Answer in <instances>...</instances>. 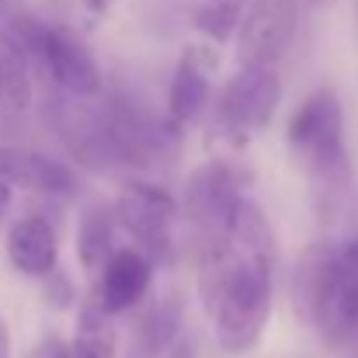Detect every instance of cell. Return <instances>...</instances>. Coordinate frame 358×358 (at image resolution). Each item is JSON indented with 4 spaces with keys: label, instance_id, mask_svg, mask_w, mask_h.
I'll list each match as a JSON object with an SVG mask.
<instances>
[{
    "label": "cell",
    "instance_id": "cell-1",
    "mask_svg": "<svg viewBox=\"0 0 358 358\" xmlns=\"http://www.w3.org/2000/svg\"><path fill=\"white\" fill-rule=\"evenodd\" d=\"M209 278L220 348L227 355L250 352L271 313V230L261 209L247 199L213 250Z\"/></svg>",
    "mask_w": 358,
    "mask_h": 358
},
{
    "label": "cell",
    "instance_id": "cell-2",
    "mask_svg": "<svg viewBox=\"0 0 358 358\" xmlns=\"http://www.w3.org/2000/svg\"><path fill=\"white\" fill-rule=\"evenodd\" d=\"M303 306L324 341L345 345L358 334V237L341 250L310 257L303 268Z\"/></svg>",
    "mask_w": 358,
    "mask_h": 358
},
{
    "label": "cell",
    "instance_id": "cell-3",
    "mask_svg": "<svg viewBox=\"0 0 358 358\" xmlns=\"http://www.w3.org/2000/svg\"><path fill=\"white\" fill-rule=\"evenodd\" d=\"M285 136H289V150L310 174L331 181V174L345 167V115L331 87L313 91L292 112Z\"/></svg>",
    "mask_w": 358,
    "mask_h": 358
},
{
    "label": "cell",
    "instance_id": "cell-4",
    "mask_svg": "<svg viewBox=\"0 0 358 358\" xmlns=\"http://www.w3.org/2000/svg\"><path fill=\"white\" fill-rule=\"evenodd\" d=\"M21 45L38 59V66L52 77V84L66 91L70 98H94L101 91V70L91 49L70 31L49 28V24H24Z\"/></svg>",
    "mask_w": 358,
    "mask_h": 358
},
{
    "label": "cell",
    "instance_id": "cell-5",
    "mask_svg": "<svg viewBox=\"0 0 358 358\" xmlns=\"http://www.w3.org/2000/svg\"><path fill=\"white\" fill-rule=\"evenodd\" d=\"M299 0H250L237 24V59L250 70H271L292 45Z\"/></svg>",
    "mask_w": 358,
    "mask_h": 358
},
{
    "label": "cell",
    "instance_id": "cell-6",
    "mask_svg": "<svg viewBox=\"0 0 358 358\" xmlns=\"http://www.w3.org/2000/svg\"><path fill=\"white\" fill-rule=\"evenodd\" d=\"M278 101H282V80L275 77V70L243 66L216 101V129L227 139L243 143L271 122Z\"/></svg>",
    "mask_w": 358,
    "mask_h": 358
},
{
    "label": "cell",
    "instance_id": "cell-7",
    "mask_svg": "<svg viewBox=\"0 0 358 358\" xmlns=\"http://www.w3.org/2000/svg\"><path fill=\"white\" fill-rule=\"evenodd\" d=\"M240 202H243V195L237 192V181L223 164H202L199 171H192V178L185 185V209H188L192 223L216 237H223Z\"/></svg>",
    "mask_w": 358,
    "mask_h": 358
},
{
    "label": "cell",
    "instance_id": "cell-8",
    "mask_svg": "<svg viewBox=\"0 0 358 358\" xmlns=\"http://www.w3.org/2000/svg\"><path fill=\"white\" fill-rule=\"evenodd\" d=\"M119 223L146 250H167L174 227V199L153 185H129L119 195Z\"/></svg>",
    "mask_w": 358,
    "mask_h": 358
},
{
    "label": "cell",
    "instance_id": "cell-9",
    "mask_svg": "<svg viewBox=\"0 0 358 358\" xmlns=\"http://www.w3.org/2000/svg\"><path fill=\"white\" fill-rule=\"evenodd\" d=\"M0 181L38 192V195H66L77 185L66 164L35 150H21V146H0Z\"/></svg>",
    "mask_w": 358,
    "mask_h": 358
},
{
    "label": "cell",
    "instance_id": "cell-10",
    "mask_svg": "<svg viewBox=\"0 0 358 358\" xmlns=\"http://www.w3.org/2000/svg\"><path fill=\"white\" fill-rule=\"evenodd\" d=\"M150 275H153V268H150V261L139 250H132V247L112 250V257L101 268L98 306L105 313H122V310L136 306L146 296V289H150Z\"/></svg>",
    "mask_w": 358,
    "mask_h": 358
},
{
    "label": "cell",
    "instance_id": "cell-11",
    "mask_svg": "<svg viewBox=\"0 0 358 358\" xmlns=\"http://www.w3.org/2000/svg\"><path fill=\"white\" fill-rule=\"evenodd\" d=\"M216 66V56L202 45H192L178 70H174V80H171V94H167V112L171 119L188 125L202 115L206 101H209V73Z\"/></svg>",
    "mask_w": 358,
    "mask_h": 358
},
{
    "label": "cell",
    "instance_id": "cell-12",
    "mask_svg": "<svg viewBox=\"0 0 358 358\" xmlns=\"http://www.w3.org/2000/svg\"><path fill=\"white\" fill-rule=\"evenodd\" d=\"M7 257L21 275L42 278L56 268L59 257V240L56 230L42 216H24L7 230Z\"/></svg>",
    "mask_w": 358,
    "mask_h": 358
},
{
    "label": "cell",
    "instance_id": "cell-13",
    "mask_svg": "<svg viewBox=\"0 0 358 358\" xmlns=\"http://www.w3.org/2000/svg\"><path fill=\"white\" fill-rule=\"evenodd\" d=\"M31 105V77H28V49L17 35L0 28V108L24 112Z\"/></svg>",
    "mask_w": 358,
    "mask_h": 358
},
{
    "label": "cell",
    "instance_id": "cell-14",
    "mask_svg": "<svg viewBox=\"0 0 358 358\" xmlns=\"http://www.w3.org/2000/svg\"><path fill=\"white\" fill-rule=\"evenodd\" d=\"M73 358H115V331L105 320V310H84L77 338H73Z\"/></svg>",
    "mask_w": 358,
    "mask_h": 358
},
{
    "label": "cell",
    "instance_id": "cell-15",
    "mask_svg": "<svg viewBox=\"0 0 358 358\" xmlns=\"http://www.w3.org/2000/svg\"><path fill=\"white\" fill-rule=\"evenodd\" d=\"M112 243V220L105 209H91L80 223V261L91 268V271H101L105 261L112 257L108 250Z\"/></svg>",
    "mask_w": 358,
    "mask_h": 358
},
{
    "label": "cell",
    "instance_id": "cell-16",
    "mask_svg": "<svg viewBox=\"0 0 358 358\" xmlns=\"http://www.w3.org/2000/svg\"><path fill=\"white\" fill-rule=\"evenodd\" d=\"M195 24H199V31H206L209 38L223 42V38H230V35L237 31L240 3L237 0H216V3H209V7H202V10L195 14Z\"/></svg>",
    "mask_w": 358,
    "mask_h": 358
},
{
    "label": "cell",
    "instance_id": "cell-17",
    "mask_svg": "<svg viewBox=\"0 0 358 358\" xmlns=\"http://www.w3.org/2000/svg\"><path fill=\"white\" fill-rule=\"evenodd\" d=\"M10 199H14V192H10V185L7 181H0V216L10 209Z\"/></svg>",
    "mask_w": 358,
    "mask_h": 358
},
{
    "label": "cell",
    "instance_id": "cell-18",
    "mask_svg": "<svg viewBox=\"0 0 358 358\" xmlns=\"http://www.w3.org/2000/svg\"><path fill=\"white\" fill-rule=\"evenodd\" d=\"M0 358H10V334H7L3 320H0Z\"/></svg>",
    "mask_w": 358,
    "mask_h": 358
},
{
    "label": "cell",
    "instance_id": "cell-19",
    "mask_svg": "<svg viewBox=\"0 0 358 358\" xmlns=\"http://www.w3.org/2000/svg\"><path fill=\"white\" fill-rule=\"evenodd\" d=\"M84 3H87L91 10H98V14H101V10H108V7H112L115 0H84Z\"/></svg>",
    "mask_w": 358,
    "mask_h": 358
},
{
    "label": "cell",
    "instance_id": "cell-20",
    "mask_svg": "<svg viewBox=\"0 0 358 358\" xmlns=\"http://www.w3.org/2000/svg\"><path fill=\"white\" fill-rule=\"evenodd\" d=\"M313 3H317V7H331L334 0H313Z\"/></svg>",
    "mask_w": 358,
    "mask_h": 358
}]
</instances>
